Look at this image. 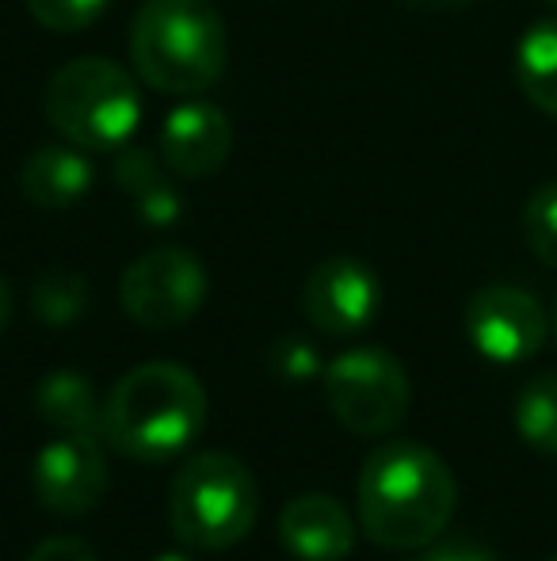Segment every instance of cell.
I'll list each match as a JSON object with an SVG mask.
<instances>
[{
  "label": "cell",
  "instance_id": "7402d4cb",
  "mask_svg": "<svg viewBox=\"0 0 557 561\" xmlns=\"http://www.w3.org/2000/svg\"><path fill=\"white\" fill-rule=\"evenodd\" d=\"M271 367H276L282 378H290V382H298V378H313L317 375V352H313L305 340L287 336L271 347Z\"/></svg>",
  "mask_w": 557,
  "mask_h": 561
},
{
  "label": "cell",
  "instance_id": "ac0fdd59",
  "mask_svg": "<svg viewBox=\"0 0 557 561\" xmlns=\"http://www.w3.org/2000/svg\"><path fill=\"white\" fill-rule=\"evenodd\" d=\"M31 306H35L38 321L61 329L84 313V306H89V283L73 267H46V272H38L35 287H31Z\"/></svg>",
  "mask_w": 557,
  "mask_h": 561
},
{
  "label": "cell",
  "instance_id": "9c48e42d",
  "mask_svg": "<svg viewBox=\"0 0 557 561\" xmlns=\"http://www.w3.org/2000/svg\"><path fill=\"white\" fill-rule=\"evenodd\" d=\"M382 306V283L371 264L356 256L321 260L302 287V310L313 329L328 336H351L374 321Z\"/></svg>",
  "mask_w": 557,
  "mask_h": 561
},
{
  "label": "cell",
  "instance_id": "6da1fadb",
  "mask_svg": "<svg viewBox=\"0 0 557 561\" xmlns=\"http://www.w3.org/2000/svg\"><path fill=\"white\" fill-rule=\"evenodd\" d=\"M359 524L374 547L423 550L446 531L459 485L443 458L413 439L374 447L359 470Z\"/></svg>",
  "mask_w": 557,
  "mask_h": 561
},
{
  "label": "cell",
  "instance_id": "e0dca14e",
  "mask_svg": "<svg viewBox=\"0 0 557 561\" xmlns=\"http://www.w3.org/2000/svg\"><path fill=\"white\" fill-rule=\"evenodd\" d=\"M515 432L531 450L557 458V370L535 375L515 398Z\"/></svg>",
  "mask_w": 557,
  "mask_h": 561
},
{
  "label": "cell",
  "instance_id": "9a60e30c",
  "mask_svg": "<svg viewBox=\"0 0 557 561\" xmlns=\"http://www.w3.org/2000/svg\"><path fill=\"white\" fill-rule=\"evenodd\" d=\"M115 180L130 195L141 222L149 226H172L184 210V199L172 187L169 172L156 164L153 153L146 149H119V161H115Z\"/></svg>",
  "mask_w": 557,
  "mask_h": 561
},
{
  "label": "cell",
  "instance_id": "8fae6325",
  "mask_svg": "<svg viewBox=\"0 0 557 561\" xmlns=\"http://www.w3.org/2000/svg\"><path fill=\"white\" fill-rule=\"evenodd\" d=\"M233 149V126L222 107L207 100L179 104L161 126V157L172 172L187 180L214 176Z\"/></svg>",
  "mask_w": 557,
  "mask_h": 561
},
{
  "label": "cell",
  "instance_id": "4316f807",
  "mask_svg": "<svg viewBox=\"0 0 557 561\" xmlns=\"http://www.w3.org/2000/svg\"><path fill=\"white\" fill-rule=\"evenodd\" d=\"M546 4H554V8H557V0H546Z\"/></svg>",
  "mask_w": 557,
  "mask_h": 561
},
{
  "label": "cell",
  "instance_id": "44dd1931",
  "mask_svg": "<svg viewBox=\"0 0 557 561\" xmlns=\"http://www.w3.org/2000/svg\"><path fill=\"white\" fill-rule=\"evenodd\" d=\"M420 561H500V554L469 535H439L436 542L423 547Z\"/></svg>",
  "mask_w": 557,
  "mask_h": 561
},
{
  "label": "cell",
  "instance_id": "2e32d148",
  "mask_svg": "<svg viewBox=\"0 0 557 561\" xmlns=\"http://www.w3.org/2000/svg\"><path fill=\"white\" fill-rule=\"evenodd\" d=\"M515 81L543 115H557V20H543L520 38Z\"/></svg>",
  "mask_w": 557,
  "mask_h": 561
},
{
  "label": "cell",
  "instance_id": "277c9868",
  "mask_svg": "<svg viewBox=\"0 0 557 561\" xmlns=\"http://www.w3.org/2000/svg\"><path fill=\"white\" fill-rule=\"evenodd\" d=\"M46 118L84 153H119L141 123L135 77L107 58H73L46 84Z\"/></svg>",
  "mask_w": 557,
  "mask_h": 561
},
{
  "label": "cell",
  "instance_id": "d6986e66",
  "mask_svg": "<svg viewBox=\"0 0 557 561\" xmlns=\"http://www.w3.org/2000/svg\"><path fill=\"white\" fill-rule=\"evenodd\" d=\"M523 237L527 249L557 272V180L535 187V195L523 207Z\"/></svg>",
  "mask_w": 557,
  "mask_h": 561
},
{
  "label": "cell",
  "instance_id": "3957f363",
  "mask_svg": "<svg viewBox=\"0 0 557 561\" xmlns=\"http://www.w3.org/2000/svg\"><path fill=\"white\" fill-rule=\"evenodd\" d=\"M130 58L149 89L195 96L222 77L230 38L210 0H146L130 27Z\"/></svg>",
  "mask_w": 557,
  "mask_h": 561
},
{
  "label": "cell",
  "instance_id": "ffe728a7",
  "mask_svg": "<svg viewBox=\"0 0 557 561\" xmlns=\"http://www.w3.org/2000/svg\"><path fill=\"white\" fill-rule=\"evenodd\" d=\"M112 0H27V12L46 31H84L107 12Z\"/></svg>",
  "mask_w": 557,
  "mask_h": 561
},
{
  "label": "cell",
  "instance_id": "603a6c76",
  "mask_svg": "<svg viewBox=\"0 0 557 561\" xmlns=\"http://www.w3.org/2000/svg\"><path fill=\"white\" fill-rule=\"evenodd\" d=\"M27 561H96V554L89 550V542L69 539V535H54V539L38 542L27 554Z\"/></svg>",
  "mask_w": 557,
  "mask_h": 561
},
{
  "label": "cell",
  "instance_id": "d4e9b609",
  "mask_svg": "<svg viewBox=\"0 0 557 561\" xmlns=\"http://www.w3.org/2000/svg\"><path fill=\"white\" fill-rule=\"evenodd\" d=\"M156 561H192V558H187V554H161Z\"/></svg>",
  "mask_w": 557,
  "mask_h": 561
},
{
  "label": "cell",
  "instance_id": "52a82bcc",
  "mask_svg": "<svg viewBox=\"0 0 557 561\" xmlns=\"http://www.w3.org/2000/svg\"><path fill=\"white\" fill-rule=\"evenodd\" d=\"M207 267L187 249H153L119 279V302L141 329H176L207 302Z\"/></svg>",
  "mask_w": 557,
  "mask_h": 561
},
{
  "label": "cell",
  "instance_id": "cb8c5ba5",
  "mask_svg": "<svg viewBox=\"0 0 557 561\" xmlns=\"http://www.w3.org/2000/svg\"><path fill=\"white\" fill-rule=\"evenodd\" d=\"M8 318H12V290H8V283L0 279V329L8 325Z\"/></svg>",
  "mask_w": 557,
  "mask_h": 561
},
{
  "label": "cell",
  "instance_id": "5bb4252c",
  "mask_svg": "<svg viewBox=\"0 0 557 561\" xmlns=\"http://www.w3.org/2000/svg\"><path fill=\"white\" fill-rule=\"evenodd\" d=\"M35 409L66 436H104V405L89 378L77 370H50L35 390Z\"/></svg>",
  "mask_w": 557,
  "mask_h": 561
},
{
  "label": "cell",
  "instance_id": "83f0119b",
  "mask_svg": "<svg viewBox=\"0 0 557 561\" xmlns=\"http://www.w3.org/2000/svg\"><path fill=\"white\" fill-rule=\"evenodd\" d=\"M550 561H557V554H554V558H550Z\"/></svg>",
  "mask_w": 557,
  "mask_h": 561
},
{
  "label": "cell",
  "instance_id": "7a4b0ae2",
  "mask_svg": "<svg viewBox=\"0 0 557 561\" xmlns=\"http://www.w3.org/2000/svg\"><path fill=\"white\" fill-rule=\"evenodd\" d=\"M202 382L179 363H141L112 386L104 401V439L138 462L184 455L207 428Z\"/></svg>",
  "mask_w": 557,
  "mask_h": 561
},
{
  "label": "cell",
  "instance_id": "ba28073f",
  "mask_svg": "<svg viewBox=\"0 0 557 561\" xmlns=\"http://www.w3.org/2000/svg\"><path fill=\"white\" fill-rule=\"evenodd\" d=\"M550 333L543 302L531 290L492 283L481 287L466 306V336L489 363H523L538 355Z\"/></svg>",
  "mask_w": 557,
  "mask_h": 561
},
{
  "label": "cell",
  "instance_id": "7c38bea8",
  "mask_svg": "<svg viewBox=\"0 0 557 561\" xmlns=\"http://www.w3.org/2000/svg\"><path fill=\"white\" fill-rule=\"evenodd\" d=\"M279 539L298 561H340L356 550V519L333 496L305 493L282 504Z\"/></svg>",
  "mask_w": 557,
  "mask_h": 561
},
{
  "label": "cell",
  "instance_id": "5b68a950",
  "mask_svg": "<svg viewBox=\"0 0 557 561\" xmlns=\"http://www.w3.org/2000/svg\"><path fill=\"white\" fill-rule=\"evenodd\" d=\"M260 489L248 466L225 450H199L179 466L169 493L172 531L192 550H230L253 531Z\"/></svg>",
  "mask_w": 557,
  "mask_h": 561
},
{
  "label": "cell",
  "instance_id": "8992f818",
  "mask_svg": "<svg viewBox=\"0 0 557 561\" xmlns=\"http://www.w3.org/2000/svg\"><path fill=\"white\" fill-rule=\"evenodd\" d=\"M333 416L356 436H386L409 416L413 386L402 359L386 347H351L325 370Z\"/></svg>",
  "mask_w": 557,
  "mask_h": 561
},
{
  "label": "cell",
  "instance_id": "484cf974",
  "mask_svg": "<svg viewBox=\"0 0 557 561\" xmlns=\"http://www.w3.org/2000/svg\"><path fill=\"white\" fill-rule=\"evenodd\" d=\"M550 329H554V340H557V302H554V321H550Z\"/></svg>",
  "mask_w": 557,
  "mask_h": 561
},
{
  "label": "cell",
  "instance_id": "30bf717a",
  "mask_svg": "<svg viewBox=\"0 0 557 561\" xmlns=\"http://www.w3.org/2000/svg\"><path fill=\"white\" fill-rule=\"evenodd\" d=\"M35 496L58 516H84L107 493V462L92 436H61L35 458Z\"/></svg>",
  "mask_w": 557,
  "mask_h": 561
},
{
  "label": "cell",
  "instance_id": "4fadbf2b",
  "mask_svg": "<svg viewBox=\"0 0 557 561\" xmlns=\"http://www.w3.org/2000/svg\"><path fill=\"white\" fill-rule=\"evenodd\" d=\"M92 161L84 149L69 146H43L27 157L20 172V187L27 195V203L43 210H66L73 203H81L92 192Z\"/></svg>",
  "mask_w": 557,
  "mask_h": 561
}]
</instances>
